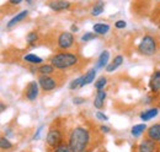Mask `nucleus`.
Returning a JSON list of instances; mask_svg holds the SVG:
<instances>
[{"instance_id": "f8f14e48", "label": "nucleus", "mask_w": 160, "mask_h": 152, "mask_svg": "<svg viewBox=\"0 0 160 152\" xmlns=\"http://www.w3.org/2000/svg\"><path fill=\"white\" fill-rule=\"evenodd\" d=\"M149 87L153 92H158L160 90V70L154 71V74L152 75V78L149 81Z\"/></svg>"}, {"instance_id": "2f4dec72", "label": "nucleus", "mask_w": 160, "mask_h": 152, "mask_svg": "<svg viewBox=\"0 0 160 152\" xmlns=\"http://www.w3.org/2000/svg\"><path fill=\"white\" fill-rule=\"evenodd\" d=\"M100 129H101V131H102V133H110V128H108V126H106V125H101L100 126Z\"/></svg>"}, {"instance_id": "473e14b6", "label": "nucleus", "mask_w": 160, "mask_h": 152, "mask_svg": "<svg viewBox=\"0 0 160 152\" xmlns=\"http://www.w3.org/2000/svg\"><path fill=\"white\" fill-rule=\"evenodd\" d=\"M22 2V0H9V4H11V5H19Z\"/></svg>"}, {"instance_id": "4be33fe9", "label": "nucleus", "mask_w": 160, "mask_h": 152, "mask_svg": "<svg viewBox=\"0 0 160 152\" xmlns=\"http://www.w3.org/2000/svg\"><path fill=\"white\" fill-rule=\"evenodd\" d=\"M85 78H84V86L85 85H89L94 80H95V76H96V69H90L86 74H85Z\"/></svg>"}, {"instance_id": "20e7f679", "label": "nucleus", "mask_w": 160, "mask_h": 152, "mask_svg": "<svg viewBox=\"0 0 160 152\" xmlns=\"http://www.w3.org/2000/svg\"><path fill=\"white\" fill-rule=\"evenodd\" d=\"M46 141H47V145L52 149H56L57 146H59L63 141V135L60 133L58 129H51L47 136H46Z\"/></svg>"}, {"instance_id": "c9c22d12", "label": "nucleus", "mask_w": 160, "mask_h": 152, "mask_svg": "<svg viewBox=\"0 0 160 152\" xmlns=\"http://www.w3.org/2000/svg\"><path fill=\"white\" fill-rule=\"evenodd\" d=\"M4 111H5V104L1 103V112H4Z\"/></svg>"}, {"instance_id": "aec40b11", "label": "nucleus", "mask_w": 160, "mask_h": 152, "mask_svg": "<svg viewBox=\"0 0 160 152\" xmlns=\"http://www.w3.org/2000/svg\"><path fill=\"white\" fill-rule=\"evenodd\" d=\"M145 129H147V125H145V124H137V125H134V126L132 128L131 134H132L134 137H138V136H140L145 131Z\"/></svg>"}, {"instance_id": "39448f33", "label": "nucleus", "mask_w": 160, "mask_h": 152, "mask_svg": "<svg viewBox=\"0 0 160 152\" xmlns=\"http://www.w3.org/2000/svg\"><path fill=\"white\" fill-rule=\"evenodd\" d=\"M38 83H40L41 88L46 92L52 91L57 87V81L51 75H41L38 77Z\"/></svg>"}, {"instance_id": "bb28decb", "label": "nucleus", "mask_w": 160, "mask_h": 152, "mask_svg": "<svg viewBox=\"0 0 160 152\" xmlns=\"http://www.w3.org/2000/svg\"><path fill=\"white\" fill-rule=\"evenodd\" d=\"M37 39H38V35H37L36 32H30V33L27 35V37H26V40H27V43H28L30 45H33V44L37 42Z\"/></svg>"}, {"instance_id": "f3484780", "label": "nucleus", "mask_w": 160, "mask_h": 152, "mask_svg": "<svg viewBox=\"0 0 160 152\" xmlns=\"http://www.w3.org/2000/svg\"><path fill=\"white\" fill-rule=\"evenodd\" d=\"M122 63H123V57H122V55H117L111 64H108V65L106 66V71H107V73H112V71L116 70L120 65H122Z\"/></svg>"}, {"instance_id": "0eeeda50", "label": "nucleus", "mask_w": 160, "mask_h": 152, "mask_svg": "<svg viewBox=\"0 0 160 152\" xmlns=\"http://www.w3.org/2000/svg\"><path fill=\"white\" fill-rule=\"evenodd\" d=\"M38 92H40V83H37L36 81H31L26 86V97L28 101H35L38 97Z\"/></svg>"}, {"instance_id": "1a4fd4ad", "label": "nucleus", "mask_w": 160, "mask_h": 152, "mask_svg": "<svg viewBox=\"0 0 160 152\" xmlns=\"http://www.w3.org/2000/svg\"><path fill=\"white\" fill-rule=\"evenodd\" d=\"M48 6L53 11H63V10H67L70 7V2L67 0H52L48 4Z\"/></svg>"}, {"instance_id": "5701e85b", "label": "nucleus", "mask_w": 160, "mask_h": 152, "mask_svg": "<svg viewBox=\"0 0 160 152\" xmlns=\"http://www.w3.org/2000/svg\"><path fill=\"white\" fill-rule=\"evenodd\" d=\"M23 60L27 61V63H31V64H41L43 61V59L38 55H35V54H27L23 57Z\"/></svg>"}, {"instance_id": "f704fd0d", "label": "nucleus", "mask_w": 160, "mask_h": 152, "mask_svg": "<svg viewBox=\"0 0 160 152\" xmlns=\"http://www.w3.org/2000/svg\"><path fill=\"white\" fill-rule=\"evenodd\" d=\"M72 31H73V32H78V31H79L78 26H74V25H73V26H72Z\"/></svg>"}, {"instance_id": "7ed1b4c3", "label": "nucleus", "mask_w": 160, "mask_h": 152, "mask_svg": "<svg viewBox=\"0 0 160 152\" xmlns=\"http://www.w3.org/2000/svg\"><path fill=\"white\" fill-rule=\"evenodd\" d=\"M138 52L143 55H147V57L154 55L158 52V42H157V39L153 36H150V35L144 36L142 38L140 43L138 44Z\"/></svg>"}, {"instance_id": "6ab92c4d", "label": "nucleus", "mask_w": 160, "mask_h": 152, "mask_svg": "<svg viewBox=\"0 0 160 152\" xmlns=\"http://www.w3.org/2000/svg\"><path fill=\"white\" fill-rule=\"evenodd\" d=\"M54 66L52 64H46V65H42L38 68V73L41 75H51L54 73Z\"/></svg>"}, {"instance_id": "9b49d317", "label": "nucleus", "mask_w": 160, "mask_h": 152, "mask_svg": "<svg viewBox=\"0 0 160 152\" xmlns=\"http://www.w3.org/2000/svg\"><path fill=\"white\" fill-rule=\"evenodd\" d=\"M28 16V11L27 10H23V11H21V12H19L16 16H14L12 19L10 20L8 23H6V27L10 30V28H12V27H15L18 23H20L21 21H23V20L26 19Z\"/></svg>"}, {"instance_id": "412c9836", "label": "nucleus", "mask_w": 160, "mask_h": 152, "mask_svg": "<svg viewBox=\"0 0 160 152\" xmlns=\"http://www.w3.org/2000/svg\"><path fill=\"white\" fill-rule=\"evenodd\" d=\"M103 9H105V4H103V1H98L95 5H94V7H92V10H91V15L92 16H99L100 14L103 12Z\"/></svg>"}, {"instance_id": "ddd939ff", "label": "nucleus", "mask_w": 160, "mask_h": 152, "mask_svg": "<svg viewBox=\"0 0 160 152\" xmlns=\"http://www.w3.org/2000/svg\"><path fill=\"white\" fill-rule=\"evenodd\" d=\"M106 92L103 90H99L98 93L95 96V101H94V107L98 108V109H101L103 107V103H105V99H106Z\"/></svg>"}, {"instance_id": "f257e3e1", "label": "nucleus", "mask_w": 160, "mask_h": 152, "mask_svg": "<svg viewBox=\"0 0 160 152\" xmlns=\"http://www.w3.org/2000/svg\"><path fill=\"white\" fill-rule=\"evenodd\" d=\"M89 142H90V133L85 128L77 126L72 130L68 144L74 152H85L89 146Z\"/></svg>"}, {"instance_id": "72a5a7b5", "label": "nucleus", "mask_w": 160, "mask_h": 152, "mask_svg": "<svg viewBox=\"0 0 160 152\" xmlns=\"http://www.w3.org/2000/svg\"><path fill=\"white\" fill-rule=\"evenodd\" d=\"M42 128H43V126H40V128H38V130H37V133L35 134V136H33V139H35V140L40 139V133L42 131Z\"/></svg>"}, {"instance_id": "f03ea898", "label": "nucleus", "mask_w": 160, "mask_h": 152, "mask_svg": "<svg viewBox=\"0 0 160 152\" xmlns=\"http://www.w3.org/2000/svg\"><path fill=\"white\" fill-rule=\"evenodd\" d=\"M79 57L74 53H58L51 58V64L58 69V70H65L69 68H73L78 64Z\"/></svg>"}, {"instance_id": "7c9ffc66", "label": "nucleus", "mask_w": 160, "mask_h": 152, "mask_svg": "<svg viewBox=\"0 0 160 152\" xmlns=\"http://www.w3.org/2000/svg\"><path fill=\"white\" fill-rule=\"evenodd\" d=\"M84 102H85V99H84V98H80V97H77V98L73 99V103H74V104H81V103H84Z\"/></svg>"}, {"instance_id": "a878e982", "label": "nucleus", "mask_w": 160, "mask_h": 152, "mask_svg": "<svg viewBox=\"0 0 160 152\" xmlns=\"http://www.w3.org/2000/svg\"><path fill=\"white\" fill-rule=\"evenodd\" d=\"M106 83H107V78H106L105 76H101L100 78H98V80L95 81V87H96V90L99 91V90H102V88L106 86Z\"/></svg>"}, {"instance_id": "9d476101", "label": "nucleus", "mask_w": 160, "mask_h": 152, "mask_svg": "<svg viewBox=\"0 0 160 152\" xmlns=\"http://www.w3.org/2000/svg\"><path fill=\"white\" fill-rule=\"evenodd\" d=\"M147 136H148V139H152L155 142H160V123L152 125L147 130Z\"/></svg>"}, {"instance_id": "b1692460", "label": "nucleus", "mask_w": 160, "mask_h": 152, "mask_svg": "<svg viewBox=\"0 0 160 152\" xmlns=\"http://www.w3.org/2000/svg\"><path fill=\"white\" fill-rule=\"evenodd\" d=\"M0 147H1V150H4V151H9V150H11V147H12V144L6 139V137H0Z\"/></svg>"}, {"instance_id": "2eb2a0df", "label": "nucleus", "mask_w": 160, "mask_h": 152, "mask_svg": "<svg viewBox=\"0 0 160 152\" xmlns=\"http://www.w3.org/2000/svg\"><path fill=\"white\" fill-rule=\"evenodd\" d=\"M108 59H110V53L107 50H103L100 54V57L96 61V69H102L105 66H107V63H108Z\"/></svg>"}, {"instance_id": "4c0bfd02", "label": "nucleus", "mask_w": 160, "mask_h": 152, "mask_svg": "<svg viewBox=\"0 0 160 152\" xmlns=\"http://www.w3.org/2000/svg\"><path fill=\"white\" fill-rule=\"evenodd\" d=\"M159 27H160V25H159Z\"/></svg>"}, {"instance_id": "393cba45", "label": "nucleus", "mask_w": 160, "mask_h": 152, "mask_svg": "<svg viewBox=\"0 0 160 152\" xmlns=\"http://www.w3.org/2000/svg\"><path fill=\"white\" fill-rule=\"evenodd\" d=\"M53 152H74L73 149L69 146V144H60L56 149H53Z\"/></svg>"}, {"instance_id": "a211bd4d", "label": "nucleus", "mask_w": 160, "mask_h": 152, "mask_svg": "<svg viewBox=\"0 0 160 152\" xmlns=\"http://www.w3.org/2000/svg\"><path fill=\"white\" fill-rule=\"evenodd\" d=\"M84 78H85V76L81 75V76H79L78 78L73 80V81L69 83V88H70V90H78L80 87H84Z\"/></svg>"}, {"instance_id": "e433bc0d", "label": "nucleus", "mask_w": 160, "mask_h": 152, "mask_svg": "<svg viewBox=\"0 0 160 152\" xmlns=\"http://www.w3.org/2000/svg\"><path fill=\"white\" fill-rule=\"evenodd\" d=\"M26 1H27V2H31V1H32V0H26Z\"/></svg>"}, {"instance_id": "c85d7f7f", "label": "nucleus", "mask_w": 160, "mask_h": 152, "mask_svg": "<svg viewBox=\"0 0 160 152\" xmlns=\"http://www.w3.org/2000/svg\"><path fill=\"white\" fill-rule=\"evenodd\" d=\"M115 26H116V28L121 30V28H124V27L127 26V23H126L123 20H120V21H117V22L115 23Z\"/></svg>"}, {"instance_id": "4468645a", "label": "nucleus", "mask_w": 160, "mask_h": 152, "mask_svg": "<svg viewBox=\"0 0 160 152\" xmlns=\"http://www.w3.org/2000/svg\"><path fill=\"white\" fill-rule=\"evenodd\" d=\"M158 113H159V109H158L157 107L149 108V109H147V111H144V112L140 113V119H142L143 121H148V120H150L152 118H154L155 115H158Z\"/></svg>"}, {"instance_id": "cd10ccee", "label": "nucleus", "mask_w": 160, "mask_h": 152, "mask_svg": "<svg viewBox=\"0 0 160 152\" xmlns=\"http://www.w3.org/2000/svg\"><path fill=\"white\" fill-rule=\"evenodd\" d=\"M92 39H96V33H92V32H86L81 36V40L82 42H89V40H92Z\"/></svg>"}, {"instance_id": "6e6552de", "label": "nucleus", "mask_w": 160, "mask_h": 152, "mask_svg": "<svg viewBox=\"0 0 160 152\" xmlns=\"http://www.w3.org/2000/svg\"><path fill=\"white\" fill-rule=\"evenodd\" d=\"M157 151V142L152 139H147L138 145V152H155Z\"/></svg>"}, {"instance_id": "423d86ee", "label": "nucleus", "mask_w": 160, "mask_h": 152, "mask_svg": "<svg viewBox=\"0 0 160 152\" xmlns=\"http://www.w3.org/2000/svg\"><path fill=\"white\" fill-rule=\"evenodd\" d=\"M74 44V36L70 32H62L58 36V47L60 49H68Z\"/></svg>"}, {"instance_id": "c756f323", "label": "nucleus", "mask_w": 160, "mask_h": 152, "mask_svg": "<svg viewBox=\"0 0 160 152\" xmlns=\"http://www.w3.org/2000/svg\"><path fill=\"white\" fill-rule=\"evenodd\" d=\"M96 118L100 119V120H107V119H108L107 115H105V114L101 113V112H98V113H96Z\"/></svg>"}, {"instance_id": "dca6fc26", "label": "nucleus", "mask_w": 160, "mask_h": 152, "mask_svg": "<svg viewBox=\"0 0 160 152\" xmlns=\"http://www.w3.org/2000/svg\"><path fill=\"white\" fill-rule=\"evenodd\" d=\"M94 32L96 35H100V36H103V35H107L108 31H110V26L108 25H105V23H95L94 27H92Z\"/></svg>"}]
</instances>
